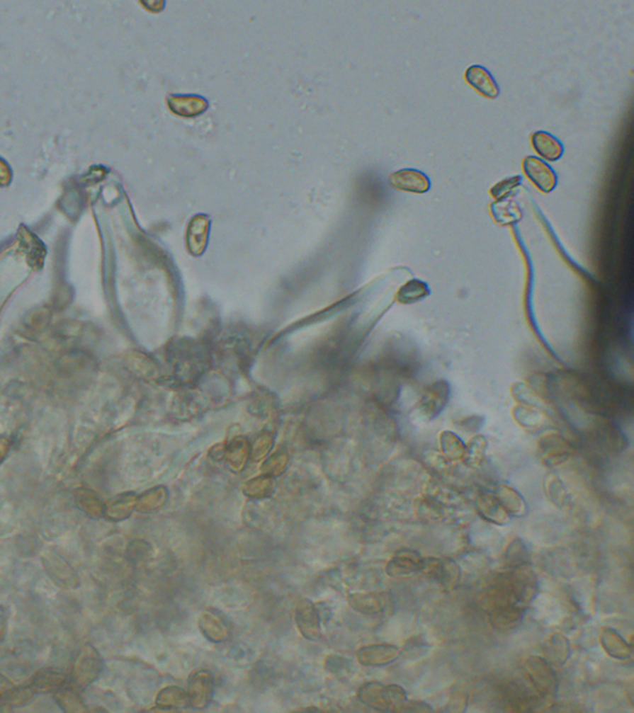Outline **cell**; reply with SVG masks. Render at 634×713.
Segmentation results:
<instances>
[{
    "label": "cell",
    "instance_id": "3",
    "mask_svg": "<svg viewBox=\"0 0 634 713\" xmlns=\"http://www.w3.org/2000/svg\"><path fill=\"white\" fill-rule=\"evenodd\" d=\"M508 578L511 592L519 605L526 607L536 598L538 593V577L531 564L516 567L514 572Z\"/></svg>",
    "mask_w": 634,
    "mask_h": 713
},
{
    "label": "cell",
    "instance_id": "10",
    "mask_svg": "<svg viewBox=\"0 0 634 713\" xmlns=\"http://www.w3.org/2000/svg\"><path fill=\"white\" fill-rule=\"evenodd\" d=\"M423 559L417 551L410 549H402L390 559L385 571L390 577H404V576L412 575L415 572H420Z\"/></svg>",
    "mask_w": 634,
    "mask_h": 713
},
{
    "label": "cell",
    "instance_id": "4",
    "mask_svg": "<svg viewBox=\"0 0 634 713\" xmlns=\"http://www.w3.org/2000/svg\"><path fill=\"white\" fill-rule=\"evenodd\" d=\"M295 624L300 634L309 640L321 637V620L315 605L309 600H300L295 607Z\"/></svg>",
    "mask_w": 634,
    "mask_h": 713
},
{
    "label": "cell",
    "instance_id": "31",
    "mask_svg": "<svg viewBox=\"0 0 634 713\" xmlns=\"http://www.w3.org/2000/svg\"><path fill=\"white\" fill-rule=\"evenodd\" d=\"M271 489H273V482H271V478L261 477L247 482L243 487V492L246 493V496L248 497L261 499V498L268 497L271 493Z\"/></svg>",
    "mask_w": 634,
    "mask_h": 713
},
{
    "label": "cell",
    "instance_id": "5",
    "mask_svg": "<svg viewBox=\"0 0 634 713\" xmlns=\"http://www.w3.org/2000/svg\"><path fill=\"white\" fill-rule=\"evenodd\" d=\"M523 169L526 178L544 193L553 191L557 185L555 171L538 156H526L523 161Z\"/></svg>",
    "mask_w": 634,
    "mask_h": 713
},
{
    "label": "cell",
    "instance_id": "22",
    "mask_svg": "<svg viewBox=\"0 0 634 713\" xmlns=\"http://www.w3.org/2000/svg\"><path fill=\"white\" fill-rule=\"evenodd\" d=\"M45 567L49 571L50 575L54 577V580L61 585L76 586L79 582L67 562L57 555H50L49 561H45Z\"/></svg>",
    "mask_w": 634,
    "mask_h": 713
},
{
    "label": "cell",
    "instance_id": "2",
    "mask_svg": "<svg viewBox=\"0 0 634 713\" xmlns=\"http://www.w3.org/2000/svg\"><path fill=\"white\" fill-rule=\"evenodd\" d=\"M526 676L536 692L544 699L554 696L557 690V679L551 664L540 656L531 655L524 663Z\"/></svg>",
    "mask_w": 634,
    "mask_h": 713
},
{
    "label": "cell",
    "instance_id": "17",
    "mask_svg": "<svg viewBox=\"0 0 634 713\" xmlns=\"http://www.w3.org/2000/svg\"><path fill=\"white\" fill-rule=\"evenodd\" d=\"M488 613L489 622L496 629H509L521 622L524 615V607L521 605H508Z\"/></svg>",
    "mask_w": 634,
    "mask_h": 713
},
{
    "label": "cell",
    "instance_id": "44",
    "mask_svg": "<svg viewBox=\"0 0 634 713\" xmlns=\"http://www.w3.org/2000/svg\"><path fill=\"white\" fill-rule=\"evenodd\" d=\"M3 628H4V622H3V615H0V639L3 635Z\"/></svg>",
    "mask_w": 634,
    "mask_h": 713
},
{
    "label": "cell",
    "instance_id": "32",
    "mask_svg": "<svg viewBox=\"0 0 634 713\" xmlns=\"http://www.w3.org/2000/svg\"><path fill=\"white\" fill-rule=\"evenodd\" d=\"M57 702L67 712H81L84 711V702L79 699L77 692L72 689H61L56 695Z\"/></svg>",
    "mask_w": 634,
    "mask_h": 713
},
{
    "label": "cell",
    "instance_id": "8",
    "mask_svg": "<svg viewBox=\"0 0 634 713\" xmlns=\"http://www.w3.org/2000/svg\"><path fill=\"white\" fill-rule=\"evenodd\" d=\"M390 186L400 191L425 193L430 190V178L426 173L415 169L399 170L389 178Z\"/></svg>",
    "mask_w": 634,
    "mask_h": 713
},
{
    "label": "cell",
    "instance_id": "6",
    "mask_svg": "<svg viewBox=\"0 0 634 713\" xmlns=\"http://www.w3.org/2000/svg\"><path fill=\"white\" fill-rule=\"evenodd\" d=\"M101 669L102 663L97 651L91 645L84 646L74 666V678L77 685L82 688L89 686L94 680L98 678Z\"/></svg>",
    "mask_w": 634,
    "mask_h": 713
},
{
    "label": "cell",
    "instance_id": "11",
    "mask_svg": "<svg viewBox=\"0 0 634 713\" xmlns=\"http://www.w3.org/2000/svg\"><path fill=\"white\" fill-rule=\"evenodd\" d=\"M466 81L468 84H471L477 92H480L482 96L487 98L494 99L499 94V87L493 79V76L489 74L488 69L482 67L480 64H473L468 67L465 74Z\"/></svg>",
    "mask_w": 634,
    "mask_h": 713
},
{
    "label": "cell",
    "instance_id": "19",
    "mask_svg": "<svg viewBox=\"0 0 634 713\" xmlns=\"http://www.w3.org/2000/svg\"><path fill=\"white\" fill-rule=\"evenodd\" d=\"M497 499L511 517H524L526 503L519 493L509 486H502L497 493Z\"/></svg>",
    "mask_w": 634,
    "mask_h": 713
},
{
    "label": "cell",
    "instance_id": "39",
    "mask_svg": "<svg viewBox=\"0 0 634 713\" xmlns=\"http://www.w3.org/2000/svg\"><path fill=\"white\" fill-rule=\"evenodd\" d=\"M150 551V546L144 541H134L129 545L128 555L134 561L142 560L144 556L148 555Z\"/></svg>",
    "mask_w": 634,
    "mask_h": 713
},
{
    "label": "cell",
    "instance_id": "23",
    "mask_svg": "<svg viewBox=\"0 0 634 713\" xmlns=\"http://www.w3.org/2000/svg\"><path fill=\"white\" fill-rule=\"evenodd\" d=\"M155 704L164 709H183L188 702V695L185 690L177 686H167L157 696Z\"/></svg>",
    "mask_w": 634,
    "mask_h": 713
},
{
    "label": "cell",
    "instance_id": "27",
    "mask_svg": "<svg viewBox=\"0 0 634 713\" xmlns=\"http://www.w3.org/2000/svg\"><path fill=\"white\" fill-rule=\"evenodd\" d=\"M66 683L64 675L55 673L51 670H44L35 675L33 680V688L35 691H50V690L61 689Z\"/></svg>",
    "mask_w": 634,
    "mask_h": 713
},
{
    "label": "cell",
    "instance_id": "9",
    "mask_svg": "<svg viewBox=\"0 0 634 713\" xmlns=\"http://www.w3.org/2000/svg\"><path fill=\"white\" fill-rule=\"evenodd\" d=\"M400 650L392 644H372L362 646L357 651V660L363 666H384L398 659Z\"/></svg>",
    "mask_w": 634,
    "mask_h": 713
},
{
    "label": "cell",
    "instance_id": "14",
    "mask_svg": "<svg viewBox=\"0 0 634 713\" xmlns=\"http://www.w3.org/2000/svg\"><path fill=\"white\" fill-rule=\"evenodd\" d=\"M477 510L485 520L496 524V525H506L511 522V515L506 509L502 507L501 503L496 496L483 494L477 501Z\"/></svg>",
    "mask_w": 634,
    "mask_h": 713
},
{
    "label": "cell",
    "instance_id": "43",
    "mask_svg": "<svg viewBox=\"0 0 634 713\" xmlns=\"http://www.w3.org/2000/svg\"><path fill=\"white\" fill-rule=\"evenodd\" d=\"M433 709L425 702H414V701H407L403 706L402 712H431Z\"/></svg>",
    "mask_w": 634,
    "mask_h": 713
},
{
    "label": "cell",
    "instance_id": "38",
    "mask_svg": "<svg viewBox=\"0 0 634 713\" xmlns=\"http://www.w3.org/2000/svg\"><path fill=\"white\" fill-rule=\"evenodd\" d=\"M485 446H486V441L483 438H475L472 443L468 445V448H466V450H468V453H466L465 456H468V458L471 461L477 463L481 460L482 456H483Z\"/></svg>",
    "mask_w": 634,
    "mask_h": 713
},
{
    "label": "cell",
    "instance_id": "37",
    "mask_svg": "<svg viewBox=\"0 0 634 713\" xmlns=\"http://www.w3.org/2000/svg\"><path fill=\"white\" fill-rule=\"evenodd\" d=\"M419 509H425V510H419V514H420V517H425L426 519L438 520L440 518L443 517L441 508L438 507V504L430 502V501H426V502L419 504Z\"/></svg>",
    "mask_w": 634,
    "mask_h": 713
},
{
    "label": "cell",
    "instance_id": "34",
    "mask_svg": "<svg viewBox=\"0 0 634 713\" xmlns=\"http://www.w3.org/2000/svg\"><path fill=\"white\" fill-rule=\"evenodd\" d=\"M521 183V176H516V178H509L506 180H503V181L497 183L494 186L491 188L492 196L497 198V200H503V198H506L508 195L511 193L516 186H519Z\"/></svg>",
    "mask_w": 634,
    "mask_h": 713
},
{
    "label": "cell",
    "instance_id": "18",
    "mask_svg": "<svg viewBox=\"0 0 634 713\" xmlns=\"http://www.w3.org/2000/svg\"><path fill=\"white\" fill-rule=\"evenodd\" d=\"M347 600L354 610L367 615H377L387 605L385 597L378 593H353Z\"/></svg>",
    "mask_w": 634,
    "mask_h": 713
},
{
    "label": "cell",
    "instance_id": "15",
    "mask_svg": "<svg viewBox=\"0 0 634 713\" xmlns=\"http://www.w3.org/2000/svg\"><path fill=\"white\" fill-rule=\"evenodd\" d=\"M198 627L207 639L213 643H223L230 638V628L220 615L205 610L198 618Z\"/></svg>",
    "mask_w": 634,
    "mask_h": 713
},
{
    "label": "cell",
    "instance_id": "29",
    "mask_svg": "<svg viewBox=\"0 0 634 713\" xmlns=\"http://www.w3.org/2000/svg\"><path fill=\"white\" fill-rule=\"evenodd\" d=\"M34 688H10L6 690L4 694L1 695L3 704L8 705L9 707H16L21 705L28 704L35 696Z\"/></svg>",
    "mask_w": 634,
    "mask_h": 713
},
{
    "label": "cell",
    "instance_id": "26",
    "mask_svg": "<svg viewBox=\"0 0 634 713\" xmlns=\"http://www.w3.org/2000/svg\"><path fill=\"white\" fill-rule=\"evenodd\" d=\"M506 562L513 569L531 564V554L528 546L521 539H514L506 550Z\"/></svg>",
    "mask_w": 634,
    "mask_h": 713
},
{
    "label": "cell",
    "instance_id": "13",
    "mask_svg": "<svg viewBox=\"0 0 634 713\" xmlns=\"http://www.w3.org/2000/svg\"><path fill=\"white\" fill-rule=\"evenodd\" d=\"M540 455L544 462L559 464L570 456L572 450L564 438L556 435H550L543 438L539 443Z\"/></svg>",
    "mask_w": 634,
    "mask_h": 713
},
{
    "label": "cell",
    "instance_id": "33",
    "mask_svg": "<svg viewBox=\"0 0 634 713\" xmlns=\"http://www.w3.org/2000/svg\"><path fill=\"white\" fill-rule=\"evenodd\" d=\"M77 504L79 507L89 514L91 517H102L104 512V506L92 493L81 494L77 497Z\"/></svg>",
    "mask_w": 634,
    "mask_h": 713
},
{
    "label": "cell",
    "instance_id": "28",
    "mask_svg": "<svg viewBox=\"0 0 634 713\" xmlns=\"http://www.w3.org/2000/svg\"><path fill=\"white\" fill-rule=\"evenodd\" d=\"M461 575H463L461 567L458 566L456 561L451 560V559H443V567H441V574H440L438 583L443 586L446 591L453 590L460 583Z\"/></svg>",
    "mask_w": 634,
    "mask_h": 713
},
{
    "label": "cell",
    "instance_id": "30",
    "mask_svg": "<svg viewBox=\"0 0 634 713\" xmlns=\"http://www.w3.org/2000/svg\"><path fill=\"white\" fill-rule=\"evenodd\" d=\"M441 447L445 456L451 460H458L466 455V446L453 433H443L441 435Z\"/></svg>",
    "mask_w": 634,
    "mask_h": 713
},
{
    "label": "cell",
    "instance_id": "7",
    "mask_svg": "<svg viewBox=\"0 0 634 713\" xmlns=\"http://www.w3.org/2000/svg\"><path fill=\"white\" fill-rule=\"evenodd\" d=\"M213 678L208 671H197L188 684V702L193 709H205L213 697Z\"/></svg>",
    "mask_w": 634,
    "mask_h": 713
},
{
    "label": "cell",
    "instance_id": "36",
    "mask_svg": "<svg viewBox=\"0 0 634 713\" xmlns=\"http://www.w3.org/2000/svg\"><path fill=\"white\" fill-rule=\"evenodd\" d=\"M288 463V458L285 455H276L274 457L266 461L264 464V472L268 474H279L285 468Z\"/></svg>",
    "mask_w": 634,
    "mask_h": 713
},
{
    "label": "cell",
    "instance_id": "25",
    "mask_svg": "<svg viewBox=\"0 0 634 713\" xmlns=\"http://www.w3.org/2000/svg\"><path fill=\"white\" fill-rule=\"evenodd\" d=\"M546 651H548L551 663H556L559 665L565 664L566 660L569 659V656H570L569 640L559 633L553 634L548 641Z\"/></svg>",
    "mask_w": 634,
    "mask_h": 713
},
{
    "label": "cell",
    "instance_id": "24",
    "mask_svg": "<svg viewBox=\"0 0 634 713\" xmlns=\"http://www.w3.org/2000/svg\"><path fill=\"white\" fill-rule=\"evenodd\" d=\"M167 491L164 487L155 488L143 494L137 501V509L140 513H154L165 506Z\"/></svg>",
    "mask_w": 634,
    "mask_h": 713
},
{
    "label": "cell",
    "instance_id": "16",
    "mask_svg": "<svg viewBox=\"0 0 634 713\" xmlns=\"http://www.w3.org/2000/svg\"><path fill=\"white\" fill-rule=\"evenodd\" d=\"M531 144L536 153L548 161H557L564 154V145L559 139L546 132H536L531 135Z\"/></svg>",
    "mask_w": 634,
    "mask_h": 713
},
{
    "label": "cell",
    "instance_id": "41",
    "mask_svg": "<svg viewBox=\"0 0 634 713\" xmlns=\"http://www.w3.org/2000/svg\"><path fill=\"white\" fill-rule=\"evenodd\" d=\"M555 487H551L550 497L553 499V502L555 503L556 506H564L565 504L566 493L565 489L561 487V484L559 481H554L553 483Z\"/></svg>",
    "mask_w": 634,
    "mask_h": 713
},
{
    "label": "cell",
    "instance_id": "12",
    "mask_svg": "<svg viewBox=\"0 0 634 713\" xmlns=\"http://www.w3.org/2000/svg\"><path fill=\"white\" fill-rule=\"evenodd\" d=\"M600 641L602 648L611 658L627 660L632 658L633 648L617 630L606 628L601 632Z\"/></svg>",
    "mask_w": 634,
    "mask_h": 713
},
{
    "label": "cell",
    "instance_id": "35",
    "mask_svg": "<svg viewBox=\"0 0 634 713\" xmlns=\"http://www.w3.org/2000/svg\"><path fill=\"white\" fill-rule=\"evenodd\" d=\"M247 457V447L244 443H234V446L231 448L228 453V462L231 463L232 467L234 469L239 468L244 464Z\"/></svg>",
    "mask_w": 634,
    "mask_h": 713
},
{
    "label": "cell",
    "instance_id": "1",
    "mask_svg": "<svg viewBox=\"0 0 634 713\" xmlns=\"http://www.w3.org/2000/svg\"><path fill=\"white\" fill-rule=\"evenodd\" d=\"M361 702L378 711L402 712L408 701L405 690L399 685H383L380 683H367L358 690Z\"/></svg>",
    "mask_w": 634,
    "mask_h": 713
},
{
    "label": "cell",
    "instance_id": "42",
    "mask_svg": "<svg viewBox=\"0 0 634 713\" xmlns=\"http://www.w3.org/2000/svg\"><path fill=\"white\" fill-rule=\"evenodd\" d=\"M271 448V440L269 438H261L256 441V445L253 446V451H251V456L254 457V460H259V458L264 457L268 451Z\"/></svg>",
    "mask_w": 634,
    "mask_h": 713
},
{
    "label": "cell",
    "instance_id": "21",
    "mask_svg": "<svg viewBox=\"0 0 634 713\" xmlns=\"http://www.w3.org/2000/svg\"><path fill=\"white\" fill-rule=\"evenodd\" d=\"M135 508H137V498L133 494H127L107 504L104 507L103 515L112 522H120L127 519Z\"/></svg>",
    "mask_w": 634,
    "mask_h": 713
},
{
    "label": "cell",
    "instance_id": "20",
    "mask_svg": "<svg viewBox=\"0 0 634 713\" xmlns=\"http://www.w3.org/2000/svg\"><path fill=\"white\" fill-rule=\"evenodd\" d=\"M169 105L175 113L192 117L202 113L206 109L207 102L203 98L193 96H175L169 99Z\"/></svg>",
    "mask_w": 634,
    "mask_h": 713
},
{
    "label": "cell",
    "instance_id": "40",
    "mask_svg": "<svg viewBox=\"0 0 634 713\" xmlns=\"http://www.w3.org/2000/svg\"><path fill=\"white\" fill-rule=\"evenodd\" d=\"M466 702H468L466 692L463 689H456L450 699V711H456V712L463 711Z\"/></svg>",
    "mask_w": 634,
    "mask_h": 713
}]
</instances>
